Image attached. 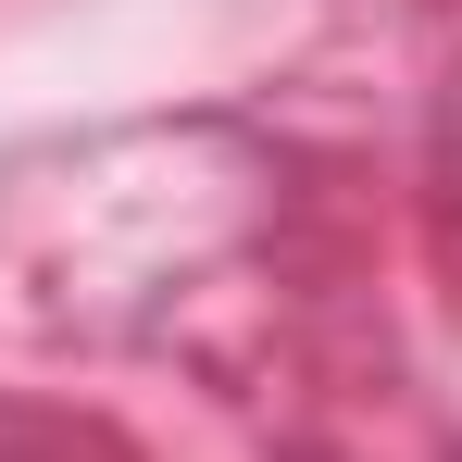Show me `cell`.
I'll return each instance as SVG.
<instances>
[]
</instances>
